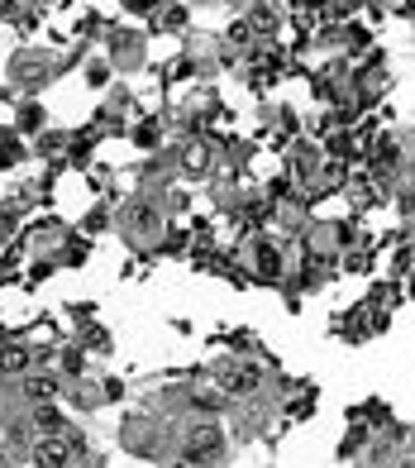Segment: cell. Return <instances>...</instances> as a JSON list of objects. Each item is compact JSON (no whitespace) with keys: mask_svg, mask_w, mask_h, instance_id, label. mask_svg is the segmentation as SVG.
I'll list each match as a JSON object with an SVG mask.
<instances>
[{"mask_svg":"<svg viewBox=\"0 0 415 468\" xmlns=\"http://www.w3.org/2000/svg\"><path fill=\"white\" fill-rule=\"evenodd\" d=\"M182 459L187 464H220L225 459V425L220 421H196L182 439Z\"/></svg>","mask_w":415,"mask_h":468,"instance_id":"6da1fadb","label":"cell"},{"mask_svg":"<svg viewBox=\"0 0 415 468\" xmlns=\"http://www.w3.org/2000/svg\"><path fill=\"white\" fill-rule=\"evenodd\" d=\"M77 445L67 435H38L29 445V468H72Z\"/></svg>","mask_w":415,"mask_h":468,"instance_id":"7a4b0ae2","label":"cell"},{"mask_svg":"<svg viewBox=\"0 0 415 468\" xmlns=\"http://www.w3.org/2000/svg\"><path fill=\"white\" fill-rule=\"evenodd\" d=\"M215 382L225 388V397H253L258 388H262V368L258 364H220V373H215Z\"/></svg>","mask_w":415,"mask_h":468,"instance_id":"3957f363","label":"cell"},{"mask_svg":"<svg viewBox=\"0 0 415 468\" xmlns=\"http://www.w3.org/2000/svg\"><path fill=\"white\" fill-rule=\"evenodd\" d=\"M29 368H34L29 344H20V339L0 344V373H5V378H29Z\"/></svg>","mask_w":415,"mask_h":468,"instance_id":"277c9868","label":"cell"},{"mask_svg":"<svg viewBox=\"0 0 415 468\" xmlns=\"http://www.w3.org/2000/svg\"><path fill=\"white\" fill-rule=\"evenodd\" d=\"M0 15H5L10 24H20V29H24V24L34 20V0H0Z\"/></svg>","mask_w":415,"mask_h":468,"instance_id":"5b68a950","label":"cell"},{"mask_svg":"<svg viewBox=\"0 0 415 468\" xmlns=\"http://www.w3.org/2000/svg\"><path fill=\"white\" fill-rule=\"evenodd\" d=\"M34 421H38V430H44V435H62V430H67V421H62L53 406H38V411H34Z\"/></svg>","mask_w":415,"mask_h":468,"instance_id":"8992f818","label":"cell"},{"mask_svg":"<svg viewBox=\"0 0 415 468\" xmlns=\"http://www.w3.org/2000/svg\"><path fill=\"white\" fill-rule=\"evenodd\" d=\"M29 392L38 397V402H48V397L58 392V382H53V378H29Z\"/></svg>","mask_w":415,"mask_h":468,"instance_id":"52a82bcc","label":"cell"},{"mask_svg":"<svg viewBox=\"0 0 415 468\" xmlns=\"http://www.w3.org/2000/svg\"><path fill=\"white\" fill-rule=\"evenodd\" d=\"M0 468H20V464H15V459H10V454H5V449H0Z\"/></svg>","mask_w":415,"mask_h":468,"instance_id":"ba28073f","label":"cell"},{"mask_svg":"<svg viewBox=\"0 0 415 468\" xmlns=\"http://www.w3.org/2000/svg\"><path fill=\"white\" fill-rule=\"evenodd\" d=\"M401 468H415V459H406V464H401Z\"/></svg>","mask_w":415,"mask_h":468,"instance_id":"9c48e42d","label":"cell"},{"mask_svg":"<svg viewBox=\"0 0 415 468\" xmlns=\"http://www.w3.org/2000/svg\"><path fill=\"white\" fill-rule=\"evenodd\" d=\"M172 468H187V459H182V464H172Z\"/></svg>","mask_w":415,"mask_h":468,"instance_id":"30bf717a","label":"cell"}]
</instances>
